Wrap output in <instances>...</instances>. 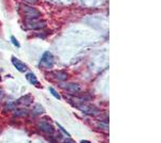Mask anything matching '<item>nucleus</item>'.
Wrapping results in <instances>:
<instances>
[{
  "label": "nucleus",
  "mask_w": 161,
  "mask_h": 143,
  "mask_svg": "<svg viewBox=\"0 0 161 143\" xmlns=\"http://www.w3.org/2000/svg\"><path fill=\"white\" fill-rule=\"evenodd\" d=\"M54 64H55V58H54V56L50 51H45L40 61V67H42V69H51V67L54 66Z\"/></svg>",
  "instance_id": "1"
},
{
  "label": "nucleus",
  "mask_w": 161,
  "mask_h": 143,
  "mask_svg": "<svg viewBox=\"0 0 161 143\" xmlns=\"http://www.w3.org/2000/svg\"><path fill=\"white\" fill-rule=\"evenodd\" d=\"M22 12L24 13V15L27 18V20H30V19H36V18H39L41 16L40 12L38 10L33 9L31 7H28V6H23L22 7Z\"/></svg>",
  "instance_id": "2"
},
{
  "label": "nucleus",
  "mask_w": 161,
  "mask_h": 143,
  "mask_svg": "<svg viewBox=\"0 0 161 143\" xmlns=\"http://www.w3.org/2000/svg\"><path fill=\"white\" fill-rule=\"evenodd\" d=\"M76 107L79 108L80 110H82L83 112L88 113V114H90V115H98L100 112L99 109L96 108L95 106H92V105H82V104H80V105H76Z\"/></svg>",
  "instance_id": "3"
},
{
  "label": "nucleus",
  "mask_w": 161,
  "mask_h": 143,
  "mask_svg": "<svg viewBox=\"0 0 161 143\" xmlns=\"http://www.w3.org/2000/svg\"><path fill=\"white\" fill-rule=\"evenodd\" d=\"M12 63H13V65L15 66V69L20 73H26L28 71V66L26 65L24 62L20 61L19 59L15 58V57H12Z\"/></svg>",
  "instance_id": "4"
},
{
  "label": "nucleus",
  "mask_w": 161,
  "mask_h": 143,
  "mask_svg": "<svg viewBox=\"0 0 161 143\" xmlns=\"http://www.w3.org/2000/svg\"><path fill=\"white\" fill-rule=\"evenodd\" d=\"M39 127H40L41 130H42L43 132H45V134L53 135L54 132H55L54 127L52 126L50 123H47V122H45V121H41L40 124H39Z\"/></svg>",
  "instance_id": "5"
},
{
  "label": "nucleus",
  "mask_w": 161,
  "mask_h": 143,
  "mask_svg": "<svg viewBox=\"0 0 161 143\" xmlns=\"http://www.w3.org/2000/svg\"><path fill=\"white\" fill-rule=\"evenodd\" d=\"M44 26H45V23L41 22V20H37V18L28 20V27L30 29H42Z\"/></svg>",
  "instance_id": "6"
},
{
  "label": "nucleus",
  "mask_w": 161,
  "mask_h": 143,
  "mask_svg": "<svg viewBox=\"0 0 161 143\" xmlns=\"http://www.w3.org/2000/svg\"><path fill=\"white\" fill-rule=\"evenodd\" d=\"M64 89L71 93H77L80 91V87L76 84H68L64 85Z\"/></svg>",
  "instance_id": "7"
},
{
  "label": "nucleus",
  "mask_w": 161,
  "mask_h": 143,
  "mask_svg": "<svg viewBox=\"0 0 161 143\" xmlns=\"http://www.w3.org/2000/svg\"><path fill=\"white\" fill-rule=\"evenodd\" d=\"M26 79L28 80V82H30V84H33V85L39 84L37 76H36L35 74H32V73H28V74H26Z\"/></svg>",
  "instance_id": "8"
},
{
  "label": "nucleus",
  "mask_w": 161,
  "mask_h": 143,
  "mask_svg": "<svg viewBox=\"0 0 161 143\" xmlns=\"http://www.w3.org/2000/svg\"><path fill=\"white\" fill-rule=\"evenodd\" d=\"M30 95H27V96H23L20 100H19L17 103L19 104V105H24V106H28L31 104V101H32V97H30L29 100H28V97H29Z\"/></svg>",
  "instance_id": "9"
},
{
  "label": "nucleus",
  "mask_w": 161,
  "mask_h": 143,
  "mask_svg": "<svg viewBox=\"0 0 161 143\" xmlns=\"http://www.w3.org/2000/svg\"><path fill=\"white\" fill-rule=\"evenodd\" d=\"M44 112V109L43 107L41 105H38L36 106L35 108H33V111H32V113H33V115H39V114H41V113H43Z\"/></svg>",
  "instance_id": "10"
},
{
  "label": "nucleus",
  "mask_w": 161,
  "mask_h": 143,
  "mask_svg": "<svg viewBox=\"0 0 161 143\" xmlns=\"http://www.w3.org/2000/svg\"><path fill=\"white\" fill-rule=\"evenodd\" d=\"M67 77H68V75H67L66 73H64V72L57 73V79L60 80V81H64V80L67 79Z\"/></svg>",
  "instance_id": "11"
},
{
  "label": "nucleus",
  "mask_w": 161,
  "mask_h": 143,
  "mask_svg": "<svg viewBox=\"0 0 161 143\" xmlns=\"http://www.w3.org/2000/svg\"><path fill=\"white\" fill-rule=\"evenodd\" d=\"M50 92L52 93V95L55 96L57 100H61V97H60V95H59V93L57 92V91H56L55 89H53V88H50Z\"/></svg>",
  "instance_id": "12"
},
{
  "label": "nucleus",
  "mask_w": 161,
  "mask_h": 143,
  "mask_svg": "<svg viewBox=\"0 0 161 143\" xmlns=\"http://www.w3.org/2000/svg\"><path fill=\"white\" fill-rule=\"evenodd\" d=\"M11 42L13 43V44H14V46H15V47H19V42H17V40H16V38H15V36H11Z\"/></svg>",
  "instance_id": "13"
},
{
  "label": "nucleus",
  "mask_w": 161,
  "mask_h": 143,
  "mask_svg": "<svg viewBox=\"0 0 161 143\" xmlns=\"http://www.w3.org/2000/svg\"><path fill=\"white\" fill-rule=\"evenodd\" d=\"M57 126H58V127H59V129H60V130H61L62 132H64V135H66V136H67V137H70V134H69V132H68V131H66V129H64V128H62V127H61L60 125H59V124H57Z\"/></svg>",
  "instance_id": "14"
},
{
  "label": "nucleus",
  "mask_w": 161,
  "mask_h": 143,
  "mask_svg": "<svg viewBox=\"0 0 161 143\" xmlns=\"http://www.w3.org/2000/svg\"><path fill=\"white\" fill-rule=\"evenodd\" d=\"M24 1H26L27 3H36L38 0H24Z\"/></svg>",
  "instance_id": "15"
},
{
  "label": "nucleus",
  "mask_w": 161,
  "mask_h": 143,
  "mask_svg": "<svg viewBox=\"0 0 161 143\" xmlns=\"http://www.w3.org/2000/svg\"><path fill=\"white\" fill-rule=\"evenodd\" d=\"M64 143H75L73 140H71V139H68V140H66V141H64Z\"/></svg>",
  "instance_id": "16"
},
{
  "label": "nucleus",
  "mask_w": 161,
  "mask_h": 143,
  "mask_svg": "<svg viewBox=\"0 0 161 143\" xmlns=\"http://www.w3.org/2000/svg\"><path fill=\"white\" fill-rule=\"evenodd\" d=\"M80 143H92V142H89V141H86V140H83V141H80Z\"/></svg>",
  "instance_id": "17"
},
{
  "label": "nucleus",
  "mask_w": 161,
  "mask_h": 143,
  "mask_svg": "<svg viewBox=\"0 0 161 143\" xmlns=\"http://www.w3.org/2000/svg\"><path fill=\"white\" fill-rule=\"evenodd\" d=\"M1 97H2V90L0 89V101H1Z\"/></svg>",
  "instance_id": "18"
}]
</instances>
